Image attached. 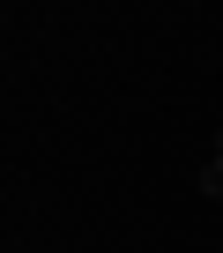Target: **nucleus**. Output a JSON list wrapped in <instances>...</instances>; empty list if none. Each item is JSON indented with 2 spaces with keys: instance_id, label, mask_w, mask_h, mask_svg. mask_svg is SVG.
<instances>
[{
  "instance_id": "nucleus-1",
  "label": "nucleus",
  "mask_w": 223,
  "mask_h": 253,
  "mask_svg": "<svg viewBox=\"0 0 223 253\" xmlns=\"http://www.w3.org/2000/svg\"><path fill=\"white\" fill-rule=\"evenodd\" d=\"M201 201H223V126H216V149H208V164H201Z\"/></svg>"
}]
</instances>
